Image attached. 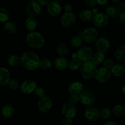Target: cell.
<instances>
[{
  "instance_id": "1",
  "label": "cell",
  "mask_w": 125,
  "mask_h": 125,
  "mask_svg": "<svg viewBox=\"0 0 125 125\" xmlns=\"http://www.w3.org/2000/svg\"><path fill=\"white\" fill-rule=\"evenodd\" d=\"M21 64L26 70L34 71L39 68L40 57L35 52L27 51L23 52L20 57Z\"/></svg>"
},
{
  "instance_id": "2",
  "label": "cell",
  "mask_w": 125,
  "mask_h": 125,
  "mask_svg": "<svg viewBox=\"0 0 125 125\" xmlns=\"http://www.w3.org/2000/svg\"><path fill=\"white\" fill-rule=\"evenodd\" d=\"M26 42L28 46L35 49L40 48L45 44V38L37 31L29 32L26 37Z\"/></svg>"
},
{
  "instance_id": "3",
  "label": "cell",
  "mask_w": 125,
  "mask_h": 125,
  "mask_svg": "<svg viewBox=\"0 0 125 125\" xmlns=\"http://www.w3.org/2000/svg\"><path fill=\"white\" fill-rule=\"evenodd\" d=\"M96 69V66L90 61L83 62L79 70L81 76L84 79L89 80L94 78Z\"/></svg>"
},
{
  "instance_id": "4",
  "label": "cell",
  "mask_w": 125,
  "mask_h": 125,
  "mask_svg": "<svg viewBox=\"0 0 125 125\" xmlns=\"http://www.w3.org/2000/svg\"><path fill=\"white\" fill-rule=\"evenodd\" d=\"M111 77V70L103 67L96 69L94 78L99 83L104 84L107 83L110 79Z\"/></svg>"
},
{
  "instance_id": "5",
  "label": "cell",
  "mask_w": 125,
  "mask_h": 125,
  "mask_svg": "<svg viewBox=\"0 0 125 125\" xmlns=\"http://www.w3.org/2000/svg\"><path fill=\"white\" fill-rule=\"evenodd\" d=\"M81 36L83 41L87 43H92L97 40L98 37V32L96 28L94 27H89L82 32Z\"/></svg>"
},
{
  "instance_id": "6",
  "label": "cell",
  "mask_w": 125,
  "mask_h": 125,
  "mask_svg": "<svg viewBox=\"0 0 125 125\" xmlns=\"http://www.w3.org/2000/svg\"><path fill=\"white\" fill-rule=\"evenodd\" d=\"M26 12L28 17L35 18L41 13L42 6L38 3L37 1H31L27 5Z\"/></svg>"
},
{
  "instance_id": "7",
  "label": "cell",
  "mask_w": 125,
  "mask_h": 125,
  "mask_svg": "<svg viewBox=\"0 0 125 125\" xmlns=\"http://www.w3.org/2000/svg\"><path fill=\"white\" fill-rule=\"evenodd\" d=\"M80 102L86 107L93 106L95 101V96L94 93L89 90H83L79 94Z\"/></svg>"
},
{
  "instance_id": "8",
  "label": "cell",
  "mask_w": 125,
  "mask_h": 125,
  "mask_svg": "<svg viewBox=\"0 0 125 125\" xmlns=\"http://www.w3.org/2000/svg\"><path fill=\"white\" fill-rule=\"evenodd\" d=\"M52 100L50 96H45L39 99L37 104L38 110L42 113H46L51 109L52 107Z\"/></svg>"
},
{
  "instance_id": "9",
  "label": "cell",
  "mask_w": 125,
  "mask_h": 125,
  "mask_svg": "<svg viewBox=\"0 0 125 125\" xmlns=\"http://www.w3.org/2000/svg\"><path fill=\"white\" fill-rule=\"evenodd\" d=\"M37 87V84L33 79H28L24 81L20 85V91L25 95H29L34 92Z\"/></svg>"
},
{
  "instance_id": "10",
  "label": "cell",
  "mask_w": 125,
  "mask_h": 125,
  "mask_svg": "<svg viewBox=\"0 0 125 125\" xmlns=\"http://www.w3.org/2000/svg\"><path fill=\"white\" fill-rule=\"evenodd\" d=\"M77 53H78V59L82 63L91 61L94 54L91 48L88 46H83L80 47L77 51Z\"/></svg>"
},
{
  "instance_id": "11",
  "label": "cell",
  "mask_w": 125,
  "mask_h": 125,
  "mask_svg": "<svg viewBox=\"0 0 125 125\" xmlns=\"http://www.w3.org/2000/svg\"><path fill=\"white\" fill-rule=\"evenodd\" d=\"M62 113L65 118L73 119L76 116L78 113V109L75 105L70 103H65L62 107Z\"/></svg>"
},
{
  "instance_id": "12",
  "label": "cell",
  "mask_w": 125,
  "mask_h": 125,
  "mask_svg": "<svg viewBox=\"0 0 125 125\" xmlns=\"http://www.w3.org/2000/svg\"><path fill=\"white\" fill-rule=\"evenodd\" d=\"M92 22L95 26L97 28H104L108 24L109 18L104 12H99L93 17Z\"/></svg>"
},
{
  "instance_id": "13",
  "label": "cell",
  "mask_w": 125,
  "mask_h": 125,
  "mask_svg": "<svg viewBox=\"0 0 125 125\" xmlns=\"http://www.w3.org/2000/svg\"><path fill=\"white\" fill-rule=\"evenodd\" d=\"M76 20V15L73 12H65L61 17V24L64 28H69L75 24Z\"/></svg>"
},
{
  "instance_id": "14",
  "label": "cell",
  "mask_w": 125,
  "mask_h": 125,
  "mask_svg": "<svg viewBox=\"0 0 125 125\" xmlns=\"http://www.w3.org/2000/svg\"><path fill=\"white\" fill-rule=\"evenodd\" d=\"M95 48L99 52L105 53L109 50L111 43L105 37H100L95 41Z\"/></svg>"
},
{
  "instance_id": "15",
  "label": "cell",
  "mask_w": 125,
  "mask_h": 125,
  "mask_svg": "<svg viewBox=\"0 0 125 125\" xmlns=\"http://www.w3.org/2000/svg\"><path fill=\"white\" fill-rule=\"evenodd\" d=\"M47 12L51 17H57L62 11V6L58 1H51L47 5Z\"/></svg>"
},
{
  "instance_id": "16",
  "label": "cell",
  "mask_w": 125,
  "mask_h": 125,
  "mask_svg": "<svg viewBox=\"0 0 125 125\" xmlns=\"http://www.w3.org/2000/svg\"><path fill=\"white\" fill-rule=\"evenodd\" d=\"M85 119L90 122H95L100 118L99 117V109L94 106L87 107L84 112Z\"/></svg>"
},
{
  "instance_id": "17",
  "label": "cell",
  "mask_w": 125,
  "mask_h": 125,
  "mask_svg": "<svg viewBox=\"0 0 125 125\" xmlns=\"http://www.w3.org/2000/svg\"><path fill=\"white\" fill-rule=\"evenodd\" d=\"M69 61L67 57L65 56H60L56 57L54 61V65L57 70L60 71L64 70L68 67Z\"/></svg>"
},
{
  "instance_id": "18",
  "label": "cell",
  "mask_w": 125,
  "mask_h": 125,
  "mask_svg": "<svg viewBox=\"0 0 125 125\" xmlns=\"http://www.w3.org/2000/svg\"><path fill=\"white\" fill-rule=\"evenodd\" d=\"M10 79V74L8 70L5 67H0V85H7Z\"/></svg>"
},
{
  "instance_id": "19",
  "label": "cell",
  "mask_w": 125,
  "mask_h": 125,
  "mask_svg": "<svg viewBox=\"0 0 125 125\" xmlns=\"http://www.w3.org/2000/svg\"><path fill=\"white\" fill-rule=\"evenodd\" d=\"M1 115L5 118H10L15 113V108L10 104H6L1 109Z\"/></svg>"
},
{
  "instance_id": "20",
  "label": "cell",
  "mask_w": 125,
  "mask_h": 125,
  "mask_svg": "<svg viewBox=\"0 0 125 125\" xmlns=\"http://www.w3.org/2000/svg\"><path fill=\"white\" fill-rule=\"evenodd\" d=\"M83 84L81 82L74 81L71 83L68 86V91L70 94L79 95L83 91Z\"/></svg>"
},
{
  "instance_id": "21",
  "label": "cell",
  "mask_w": 125,
  "mask_h": 125,
  "mask_svg": "<svg viewBox=\"0 0 125 125\" xmlns=\"http://www.w3.org/2000/svg\"><path fill=\"white\" fill-rule=\"evenodd\" d=\"M111 74L115 77H121L124 75L125 73V70L124 65L120 63H117L114 65L111 70Z\"/></svg>"
},
{
  "instance_id": "22",
  "label": "cell",
  "mask_w": 125,
  "mask_h": 125,
  "mask_svg": "<svg viewBox=\"0 0 125 125\" xmlns=\"http://www.w3.org/2000/svg\"><path fill=\"white\" fill-rule=\"evenodd\" d=\"M56 52L60 56H66L70 53V48L65 43H59L56 46Z\"/></svg>"
},
{
  "instance_id": "23",
  "label": "cell",
  "mask_w": 125,
  "mask_h": 125,
  "mask_svg": "<svg viewBox=\"0 0 125 125\" xmlns=\"http://www.w3.org/2000/svg\"><path fill=\"white\" fill-rule=\"evenodd\" d=\"M25 28L29 32L35 31L37 27V21L36 20L31 17H28L24 22Z\"/></svg>"
},
{
  "instance_id": "24",
  "label": "cell",
  "mask_w": 125,
  "mask_h": 125,
  "mask_svg": "<svg viewBox=\"0 0 125 125\" xmlns=\"http://www.w3.org/2000/svg\"><path fill=\"white\" fill-rule=\"evenodd\" d=\"M105 13L107 15L109 18H115L119 17L120 12L118 10L117 6L111 5V6H109L106 7V13Z\"/></svg>"
},
{
  "instance_id": "25",
  "label": "cell",
  "mask_w": 125,
  "mask_h": 125,
  "mask_svg": "<svg viewBox=\"0 0 125 125\" xmlns=\"http://www.w3.org/2000/svg\"><path fill=\"white\" fill-rule=\"evenodd\" d=\"M114 56L116 59L120 62L125 61V45L118 46L114 52Z\"/></svg>"
},
{
  "instance_id": "26",
  "label": "cell",
  "mask_w": 125,
  "mask_h": 125,
  "mask_svg": "<svg viewBox=\"0 0 125 125\" xmlns=\"http://www.w3.org/2000/svg\"><path fill=\"white\" fill-rule=\"evenodd\" d=\"M93 15L90 10L85 9L81 10L79 13V17L81 21L84 22H89L92 21Z\"/></svg>"
},
{
  "instance_id": "27",
  "label": "cell",
  "mask_w": 125,
  "mask_h": 125,
  "mask_svg": "<svg viewBox=\"0 0 125 125\" xmlns=\"http://www.w3.org/2000/svg\"><path fill=\"white\" fill-rule=\"evenodd\" d=\"M111 112L117 118H122L125 114V107L123 105L117 104L112 108Z\"/></svg>"
},
{
  "instance_id": "28",
  "label": "cell",
  "mask_w": 125,
  "mask_h": 125,
  "mask_svg": "<svg viewBox=\"0 0 125 125\" xmlns=\"http://www.w3.org/2000/svg\"><path fill=\"white\" fill-rule=\"evenodd\" d=\"M7 64L10 67L16 68L21 64V59L17 54H12L7 58Z\"/></svg>"
},
{
  "instance_id": "29",
  "label": "cell",
  "mask_w": 125,
  "mask_h": 125,
  "mask_svg": "<svg viewBox=\"0 0 125 125\" xmlns=\"http://www.w3.org/2000/svg\"><path fill=\"white\" fill-rule=\"evenodd\" d=\"M70 45L74 48H79L82 46L83 43V40L81 36L79 35H73L69 41Z\"/></svg>"
},
{
  "instance_id": "30",
  "label": "cell",
  "mask_w": 125,
  "mask_h": 125,
  "mask_svg": "<svg viewBox=\"0 0 125 125\" xmlns=\"http://www.w3.org/2000/svg\"><path fill=\"white\" fill-rule=\"evenodd\" d=\"M104 57H105L104 53H103V52H101L97 51V52L93 54L91 61L96 66L98 65L101 64V63L103 62L104 60Z\"/></svg>"
},
{
  "instance_id": "31",
  "label": "cell",
  "mask_w": 125,
  "mask_h": 125,
  "mask_svg": "<svg viewBox=\"0 0 125 125\" xmlns=\"http://www.w3.org/2000/svg\"><path fill=\"white\" fill-rule=\"evenodd\" d=\"M2 28H3L4 31L9 35L15 34L16 30H17V27H16L15 24L10 21H7L5 23Z\"/></svg>"
},
{
  "instance_id": "32",
  "label": "cell",
  "mask_w": 125,
  "mask_h": 125,
  "mask_svg": "<svg viewBox=\"0 0 125 125\" xmlns=\"http://www.w3.org/2000/svg\"><path fill=\"white\" fill-rule=\"evenodd\" d=\"M52 61L47 57H43V58L40 59V62H39V68H41L43 70H49L52 67Z\"/></svg>"
},
{
  "instance_id": "33",
  "label": "cell",
  "mask_w": 125,
  "mask_h": 125,
  "mask_svg": "<svg viewBox=\"0 0 125 125\" xmlns=\"http://www.w3.org/2000/svg\"><path fill=\"white\" fill-rule=\"evenodd\" d=\"M82 62L78 59H72L69 61L68 68L73 72L79 70L81 66Z\"/></svg>"
},
{
  "instance_id": "34",
  "label": "cell",
  "mask_w": 125,
  "mask_h": 125,
  "mask_svg": "<svg viewBox=\"0 0 125 125\" xmlns=\"http://www.w3.org/2000/svg\"><path fill=\"white\" fill-rule=\"evenodd\" d=\"M111 111L107 107H103L99 109V117L103 120H107L111 116Z\"/></svg>"
},
{
  "instance_id": "35",
  "label": "cell",
  "mask_w": 125,
  "mask_h": 125,
  "mask_svg": "<svg viewBox=\"0 0 125 125\" xmlns=\"http://www.w3.org/2000/svg\"><path fill=\"white\" fill-rule=\"evenodd\" d=\"M9 18V13L7 9L4 7H0V22L6 23Z\"/></svg>"
},
{
  "instance_id": "36",
  "label": "cell",
  "mask_w": 125,
  "mask_h": 125,
  "mask_svg": "<svg viewBox=\"0 0 125 125\" xmlns=\"http://www.w3.org/2000/svg\"><path fill=\"white\" fill-rule=\"evenodd\" d=\"M20 84L19 81L15 78H10L9 82L7 84V86L11 90H17L20 87Z\"/></svg>"
},
{
  "instance_id": "37",
  "label": "cell",
  "mask_w": 125,
  "mask_h": 125,
  "mask_svg": "<svg viewBox=\"0 0 125 125\" xmlns=\"http://www.w3.org/2000/svg\"><path fill=\"white\" fill-rule=\"evenodd\" d=\"M34 94L39 99L46 96V90L42 86H37L34 91Z\"/></svg>"
},
{
  "instance_id": "38",
  "label": "cell",
  "mask_w": 125,
  "mask_h": 125,
  "mask_svg": "<svg viewBox=\"0 0 125 125\" xmlns=\"http://www.w3.org/2000/svg\"><path fill=\"white\" fill-rule=\"evenodd\" d=\"M68 103L73 104L75 105L78 104V103L80 101V99H79V95H77V94H70L68 97Z\"/></svg>"
},
{
  "instance_id": "39",
  "label": "cell",
  "mask_w": 125,
  "mask_h": 125,
  "mask_svg": "<svg viewBox=\"0 0 125 125\" xmlns=\"http://www.w3.org/2000/svg\"><path fill=\"white\" fill-rule=\"evenodd\" d=\"M103 63V67L109 70H111V68H112V67L114 65V61L110 58H107L104 59Z\"/></svg>"
},
{
  "instance_id": "40",
  "label": "cell",
  "mask_w": 125,
  "mask_h": 125,
  "mask_svg": "<svg viewBox=\"0 0 125 125\" xmlns=\"http://www.w3.org/2000/svg\"><path fill=\"white\" fill-rule=\"evenodd\" d=\"M84 4L85 6L89 7H94L97 4L96 0H85Z\"/></svg>"
},
{
  "instance_id": "41",
  "label": "cell",
  "mask_w": 125,
  "mask_h": 125,
  "mask_svg": "<svg viewBox=\"0 0 125 125\" xmlns=\"http://www.w3.org/2000/svg\"><path fill=\"white\" fill-rule=\"evenodd\" d=\"M62 125H73V119L68 118H64L62 122Z\"/></svg>"
},
{
  "instance_id": "42",
  "label": "cell",
  "mask_w": 125,
  "mask_h": 125,
  "mask_svg": "<svg viewBox=\"0 0 125 125\" xmlns=\"http://www.w3.org/2000/svg\"><path fill=\"white\" fill-rule=\"evenodd\" d=\"M118 9V10L120 11V13L122 12H125V2H123V1H120L118 3V6H117Z\"/></svg>"
},
{
  "instance_id": "43",
  "label": "cell",
  "mask_w": 125,
  "mask_h": 125,
  "mask_svg": "<svg viewBox=\"0 0 125 125\" xmlns=\"http://www.w3.org/2000/svg\"><path fill=\"white\" fill-rule=\"evenodd\" d=\"M119 21L122 25L125 26V12H122L119 15Z\"/></svg>"
},
{
  "instance_id": "44",
  "label": "cell",
  "mask_w": 125,
  "mask_h": 125,
  "mask_svg": "<svg viewBox=\"0 0 125 125\" xmlns=\"http://www.w3.org/2000/svg\"><path fill=\"white\" fill-rule=\"evenodd\" d=\"M63 10H64L65 13H68V12H72V10H73V7L70 4H66L64 6H63Z\"/></svg>"
},
{
  "instance_id": "45",
  "label": "cell",
  "mask_w": 125,
  "mask_h": 125,
  "mask_svg": "<svg viewBox=\"0 0 125 125\" xmlns=\"http://www.w3.org/2000/svg\"><path fill=\"white\" fill-rule=\"evenodd\" d=\"M111 2L109 0H96V3L99 5H101V6H104V5L107 4Z\"/></svg>"
},
{
  "instance_id": "46",
  "label": "cell",
  "mask_w": 125,
  "mask_h": 125,
  "mask_svg": "<svg viewBox=\"0 0 125 125\" xmlns=\"http://www.w3.org/2000/svg\"><path fill=\"white\" fill-rule=\"evenodd\" d=\"M50 1H49V0H39V1H37V2L41 6H47V5L50 3Z\"/></svg>"
},
{
  "instance_id": "47",
  "label": "cell",
  "mask_w": 125,
  "mask_h": 125,
  "mask_svg": "<svg viewBox=\"0 0 125 125\" xmlns=\"http://www.w3.org/2000/svg\"><path fill=\"white\" fill-rule=\"evenodd\" d=\"M91 10L93 16L96 15V14H98V13L99 12H99L98 9L96 8V7H94V8H93L92 10Z\"/></svg>"
},
{
  "instance_id": "48",
  "label": "cell",
  "mask_w": 125,
  "mask_h": 125,
  "mask_svg": "<svg viewBox=\"0 0 125 125\" xmlns=\"http://www.w3.org/2000/svg\"><path fill=\"white\" fill-rule=\"evenodd\" d=\"M103 125H118L115 122H113V121H108V122H106Z\"/></svg>"
},
{
  "instance_id": "49",
  "label": "cell",
  "mask_w": 125,
  "mask_h": 125,
  "mask_svg": "<svg viewBox=\"0 0 125 125\" xmlns=\"http://www.w3.org/2000/svg\"><path fill=\"white\" fill-rule=\"evenodd\" d=\"M120 90H121V92H122V94L125 95V84H123V85L121 86Z\"/></svg>"
},
{
  "instance_id": "50",
  "label": "cell",
  "mask_w": 125,
  "mask_h": 125,
  "mask_svg": "<svg viewBox=\"0 0 125 125\" xmlns=\"http://www.w3.org/2000/svg\"><path fill=\"white\" fill-rule=\"evenodd\" d=\"M72 59H78V53L77 52H74L72 54Z\"/></svg>"
},
{
  "instance_id": "51",
  "label": "cell",
  "mask_w": 125,
  "mask_h": 125,
  "mask_svg": "<svg viewBox=\"0 0 125 125\" xmlns=\"http://www.w3.org/2000/svg\"><path fill=\"white\" fill-rule=\"evenodd\" d=\"M112 2L115 4H118L120 2V0H113V1H112Z\"/></svg>"
},
{
  "instance_id": "52",
  "label": "cell",
  "mask_w": 125,
  "mask_h": 125,
  "mask_svg": "<svg viewBox=\"0 0 125 125\" xmlns=\"http://www.w3.org/2000/svg\"><path fill=\"white\" fill-rule=\"evenodd\" d=\"M124 106H125V102H124Z\"/></svg>"
},
{
  "instance_id": "53",
  "label": "cell",
  "mask_w": 125,
  "mask_h": 125,
  "mask_svg": "<svg viewBox=\"0 0 125 125\" xmlns=\"http://www.w3.org/2000/svg\"><path fill=\"white\" fill-rule=\"evenodd\" d=\"M124 117V119H125V115H124V117Z\"/></svg>"
},
{
  "instance_id": "54",
  "label": "cell",
  "mask_w": 125,
  "mask_h": 125,
  "mask_svg": "<svg viewBox=\"0 0 125 125\" xmlns=\"http://www.w3.org/2000/svg\"><path fill=\"white\" fill-rule=\"evenodd\" d=\"M124 41H125V40H124Z\"/></svg>"
},
{
  "instance_id": "55",
  "label": "cell",
  "mask_w": 125,
  "mask_h": 125,
  "mask_svg": "<svg viewBox=\"0 0 125 125\" xmlns=\"http://www.w3.org/2000/svg\"><path fill=\"white\" fill-rule=\"evenodd\" d=\"M124 67H125V65H124Z\"/></svg>"
}]
</instances>
